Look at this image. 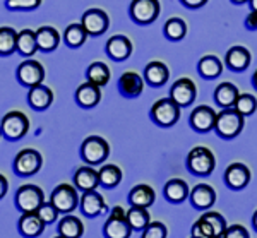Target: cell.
Wrapping results in <instances>:
<instances>
[{
	"label": "cell",
	"instance_id": "6da1fadb",
	"mask_svg": "<svg viewBox=\"0 0 257 238\" xmlns=\"http://www.w3.org/2000/svg\"><path fill=\"white\" fill-rule=\"evenodd\" d=\"M243 129V115L240 113L235 106L223 108L216 116V125L214 131L223 139H233L237 137Z\"/></svg>",
	"mask_w": 257,
	"mask_h": 238
},
{
	"label": "cell",
	"instance_id": "7a4b0ae2",
	"mask_svg": "<svg viewBox=\"0 0 257 238\" xmlns=\"http://www.w3.org/2000/svg\"><path fill=\"white\" fill-rule=\"evenodd\" d=\"M0 127H2V136L11 143H16L30 132V118L23 111L12 110L4 115Z\"/></svg>",
	"mask_w": 257,
	"mask_h": 238
},
{
	"label": "cell",
	"instance_id": "3957f363",
	"mask_svg": "<svg viewBox=\"0 0 257 238\" xmlns=\"http://www.w3.org/2000/svg\"><path fill=\"white\" fill-rule=\"evenodd\" d=\"M214 166H216V158H214L213 151L204 146H196L187 154V168L194 175L208 177L213 173Z\"/></svg>",
	"mask_w": 257,
	"mask_h": 238
},
{
	"label": "cell",
	"instance_id": "277c9868",
	"mask_svg": "<svg viewBox=\"0 0 257 238\" xmlns=\"http://www.w3.org/2000/svg\"><path fill=\"white\" fill-rule=\"evenodd\" d=\"M151 120L156 125H161V127H172L178 122L180 118V105L170 98H161L155 105L151 106Z\"/></svg>",
	"mask_w": 257,
	"mask_h": 238
},
{
	"label": "cell",
	"instance_id": "5b68a950",
	"mask_svg": "<svg viewBox=\"0 0 257 238\" xmlns=\"http://www.w3.org/2000/svg\"><path fill=\"white\" fill-rule=\"evenodd\" d=\"M76 185H69V183H60L50 194V202L59 209L62 214H70L81 202V197L77 194Z\"/></svg>",
	"mask_w": 257,
	"mask_h": 238
},
{
	"label": "cell",
	"instance_id": "8992f818",
	"mask_svg": "<svg viewBox=\"0 0 257 238\" xmlns=\"http://www.w3.org/2000/svg\"><path fill=\"white\" fill-rule=\"evenodd\" d=\"M110 156V144L99 136H89L81 144V158L86 165H101Z\"/></svg>",
	"mask_w": 257,
	"mask_h": 238
},
{
	"label": "cell",
	"instance_id": "52a82bcc",
	"mask_svg": "<svg viewBox=\"0 0 257 238\" xmlns=\"http://www.w3.org/2000/svg\"><path fill=\"white\" fill-rule=\"evenodd\" d=\"M41 165H43V156L40 154V151L26 148L16 154L14 161H12V170L18 177L26 178L38 173L41 170Z\"/></svg>",
	"mask_w": 257,
	"mask_h": 238
},
{
	"label": "cell",
	"instance_id": "ba28073f",
	"mask_svg": "<svg viewBox=\"0 0 257 238\" xmlns=\"http://www.w3.org/2000/svg\"><path fill=\"white\" fill-rule=\"evenodd\" d=\"M14 202L21 212L38 211V207L45 202V192L38 185L26 183V185H21L16 192Z\"/></svg>",
	"mask_w": 257,
	"mask_h": 238
},
{
	"label": "cell",
	"instance_id": "9c48e42d",
	"mask_svg": "<svg viewBox=\"0 0 257 238\" xmlns=\"http://www.w3.org/2000/svg\"><path fill=\"white\" fill-rule=\"evenodd\" d=\"M132 226L127 219V212L120 206L113 207L106 219V223L103 224V235L106 238H128L132 235Z\"/></svg>",
	"mask_w": 257,
	"mask_h": 238
},
{
	"label": "cell",
	"instance_id": "30bf717a",
	"mask_svg": "<svg viewBox=\"0 0 257 238\" xmlns=\"http://www.w3.org/2000/svg\"><path fill=\"white\" fill-rule=\"evenodd\" d=\"M160 0H132L131 7H128V14L138 24L155 23L160 16Z\"/></svg>",
	"mask_w": 257,
	"mask_h": 238
},
{
	"label": "cell",
	"instance_id": "8fae6325",
	"mask_svg": "<svg viewBox=\"0 0 257 238\" xmlns=\"http://www.w3.org/2000/svg\"><path fill=\"white\" fill-rule=\"evenodd\" d=\"M16 77H18L19 84L24 86V87H33V86L43 84V81H45V67L41 65L38 60L28 58V60L21 62V64L18 65Z\"/></svg>",
	"mask_w": 257,
	"mask_h": 238
},
{
	"label": "cell",
	"instance_id": "7c38bea8",
	"mask_svg": "<svg viewBox=\"0 0 257 238\" xmlns=\"http://www.w3.org/2000/svg\"><path fill=\"white\" fill-rule=\"evenodd\" d=\"M81 24L88 31L89 36H99L108 29L110 26V18L103 9H88L82 14Z\"/></svg>",
	"mask_w": 257,
	"mask_h": 238
},
{
	"label": "cell",
	"instance_id": "4fadbf2b",
	"mask_svg": "<svg viewBox=\"0 0 257 238\" xmlns=\"http://www.w3.org/2000/svg\"><path fill=\"white\" fill-rule=\"evenodd\" d=\"M170 96H172V99H175L180 106H189V105H192L194 99H196L197 87H196V84H194L192 79L182 77L172 84Z\"/></svg>",
	"mask_w": 257,
	"mask_h": 238
},
{
	"label": "cell",
	"instance_id": "5bb4252c",
	"mask_svg": "<svg viewBox=\"0 0 257 238\" xmlns=\"http://www.w3.org/2000/svg\"><path fill=\"white\" fill-rule=\"evenodd\" d=\"M216 116L218 113L208 105H201L194 108L192 113H190V127L196 132H209L216 125Z\"/></svg>",
	"mask_w": 257,
	"mask_h": 238
},
{
	"label": "cell",
	"instance_id": "9a60e30c",
	"mask_svg": "<svg viewBox=\"0 0 257 238\" xmlns=\"http://www.w3.org/2000/svg\"><path fill=\"white\" fill-rule=\"evenodd\" d=\"M132 50H134V47H132V41L123 35L111 36L105 45L106 55L115 62H122V60H125V58H128L132 53Z\"/></svg>",
	"mask_w": 257,
	"mask_h": 238
},
{
	"label": "cell",
	"instance_id": "2e32d148",
	"mask_svg": "<svg viewBox=\"0 0 257 238\" xmlns=\"http://www.w3.org/2000/svg\"><path fill=\"white\" fill-rule=\"evenodd\" d=\"M144 89V79L138 72H123L118 79V93L123 98H139Z\"/></svg>",
	"mask_w": 257,
	"mask_h": 238
},
{
	"label": "cell",
	"instance_id": "e0dca14e",
	"mask_svg": "<svg viewBox=\"0 0 257 238\" xmlns=\"http://www.w3.org/2000/svg\"><path fill=\"white\" fill-rule=\"evenodd\" d=\"M79 209L86 218H96V216H99L106 209V202L103 199V195L98 194L96 190H88L82 192Z\"/></svg>",
	"mask_w": 257,
	"mask_h": 238
},
{
	"label": "cell",
	"instance_id": "ac0fdd59",
	"mask_svg": "<svg viewBox=\"0 0 257 238\" xmlns=\"http://www.w3.org/2000/svg\"><path fill=\"white\" fill-rule=\"evenodd\" d=\"M225 182L233 190L245 189L250 182V170L243 163H231L225 172Z\"/></svg>",
	"mask_w": 257,
	"mask_h": 238
},
{
	"label": "cell",
	"instance_id": "d6986e66",
	"mask_svg": "<svg viewBox=\"0 0 257 238\" xmlns=\"http://www.w3.org/2000/svg\"><path fill=\"white\" fill-rule=\"evenodd\" d=\"M53 103V91L48 86L38 84L33 86L28 91V105L35 111H45L52 106Z\"/></svg>",
	"mask_w": 257,
	"mask_h": 238
},
{
	"label": "cell",
	"instance_id": "ffe728a7",
	"mask_svg": "<svg viewBox=\"0 0 257 238\" xmlns=\"http://www.w3.org/2000/svg\"><path fill=\"white\" fill-rule=\"evenodd\" d=\"M47 224L43 223V219L38 216V212H23L18 221V229L23 236L26 238H36L43 233V229Z\"/></svg>",
	"mask_w": 257,
	"mask_h": 238
},
{
	"label": "cell",
	"instance_id": "44dd1931",
	"mask_svg": "<svg viewBox=\"0 0 257 238\" xmlns=\"http://www.w3.org/2000/svg\"><path fill=\"white\" fill-rule=\"evenodd\" d=\"M101 101V87L94 82H82L76 89V103L81 108H94Z\"/></svg>",
	"mask_w": 257,
	"mask_h": 238
},
{
	"label": "cell",
	"instance_id": "7402d4cb",
	"mask_svg": "<svg viewBox=\"0 0 257 238\" xmlns=\"http://www.w3.org/2000/svg\"><path fill=\"white\" fill-rule=\"evenodd\" d=\"M74 185L81 192L96 190V187L101 185V183H99V172L93 168V165L81 166V168L76 170V173H74Z\"/></svg>",
	"mask_w": 257,
	"mask_h": 238
},
{
	"label": "cell",
	"instance_id": "603a6c76",
	"mask_svg": "<svg viewBox=\"0 0 257 238\" xmlns=\"http://www.w3.org/2000/svg\"><path fill=\"white\" fill-rule=\"evenodd\" d=\"M190 202H192V206L196 209L206 211L216 202V192L208 183H199L190 192Z\"/></svg>",
	"mask_w": 257,
	"mask_h": 238
},
{
	"label": "cell",
	"instance_id": "cb8c5ba5",
	"mask_svg": "<svg viewBox=\"0 0 257 238\" xmlns=\"http://www.w3.org/2000/svg\"><path fill=\"white\" fill-rule=\"evenodd\" d=\"M36 40H38V48L41 52H55L60 45V33L53 26H41L36 29Z\"/></svg>",
	"mask_w": 257,
	"mask_h": 238
},
{
	"label": "cell",
	"instance_id": "d4e9b609",
	"mask_svg": "<svg viewBox=\"0 0 257 238\" xmlns=\"http://www.w3.org/2000/svg\"><path fill=\"white\" fill-rule=\"evenodd\" d=\"M168 77H170V70L163 62H158V60L149 62L146 65V69H144V79H146L148 84L153 87H160V86L167 84Z\"/></svg>",
	"mask_w": 257,
	"mask_h": 238
},
{
	"label": "cell",
	"instance_id": "484cf974",
	"mask_svg": "<svg viewBox=\"0 0 257 238\" xmlns=\"http://www.w3.org/2000/svg\"><path fill=\"white\" fill-rule=\"evenodd\" d=\"M226 65L235 72H242L250 65V52L245 47H233L226 52Z\"/></svg>",
	"mask_w": 257,
	"mask_h": 238
},
{
	"label": "cell",
	"instance_id": "4316f807",
	"mask_svg": "<svg viewBox=\"0 0 257 238\" xmlns=\"http://www.w3.org/2000/svg\"><path fill=\"white\" fill-rule=\"evenodd\" d=\"M38 40L35 29H21L18 35V53L23 57H33L38 52Z\"/></svg>",
	"mask_w": 257,
	"mask_h": 238
},
{
	"label": "cell",
	"instance_id": "83f0119b",
	"mask_svg": "<svg viewBox=\"0 0 257 238\" xmlns=\"http://www.w3.org/2000/svg\"><path fill=\"white\" fill-rule=\"evenodd\" d=\"M155 190H153V187L146 185V183H143V185H136L134 189L128 192V202H131V206H139V207H149L153 202H155Z\"/></svg>",
	"mask_w": 257,
	"mask_h": 238
},
{
	"label": "cell",
	"instance_id": "f1b7e54d",
	"mask_svg": "<svg viewBox=\"0 0 257 238\" xmlns=\"http://www.w3.org/2000/svg\"><path fill=\"white\" fill-rule=\"evenodd\" d=\"M238 98V89L231 82H221L216 89H214V101L221 108L235 106V101Z\"/></svg>",
	"mask_w": 257,
	"mask_h": 238
},
{
	"label": "cell",
	"instance_id": "f546056e",
	"mask_svg": "<svg viewBox=\"0 0 257 238\" xmlns=\"http://www.w3.org/2000/svg\"><path fill=\"white\" fill-rule=\"evenodd\" d=\"M88 36V31H86L81 23H72L64 31V43L69 48H79L86 43Z\"/></svg>",
	"mask_w": 257,
	"mask_h": 238
},
{
	"label": "cell",
	"instance_id": "4dcf8cb0",
	"mask_svg": "<svg viewBox=\"0 0 257 238\" xmlns=\"http://www.w3.org/2000/svg\"><path fill=\"white\" fill-rule=\"evenodd\" d=\"M18 35L19 33L11 26L0 28V57H11L18 52Z\"/></svg>",
	"mask_w": 257,
	"mask_h": 238
},
{
	"label": "cell",
	"instance_id": "1f68e13d",
	"mask_svg": "<svg viewBox=\"0 0 257 238\" xmlns=\"http://www.w3.org/2000/svg\"><path fill=\"white\" fill-rule=\"evenodd\" d=\"M190 195L189 192V185L187 182L180 180V178H173V180H170L167 185H165V197L170 202H184L185 199H187Z\"/></svg>",
	"mask_w": 257,
	"mask_h": 238
},
{
	"label": "cell",
	"instance_id": "d6a6232c",
	"mask_svg": "<svg viewBox=\"0 0 257 238\" xmlns=\"http://www.w3.org/2000/svg\"><path fill=\"white\" fill-rule=\"evenodd\" d=\"M111 72H110V67L103 62H93L88 69H86V79L89 82H94L99 87H105L110 82Z\"/></svg>",
	"mask_w": 257,
	"mask_h": 238
},
{
	"label": "cell",
	"instance_id": "836d02e7",
	"mask_svg": "<svg viewBox=\"0 0 257 238\" xmlns=\"http://www.w3.org/2000/svg\"><path fill=\"white\" fill-rule=\"evenodd\" d=\"M59 233L67 238H79L84 233V224H82V221L77 216L65 214L59 221Z\"/></svg>",
	"mask_w": 257,
	"mask_h": 238
},
{
	"label": "cell",
	"instance_id": "e575fe53",
	"mask_svg": "<svg viewBox=\"0 0 257 238\" xmlns=\"http://www.w3.org/2000/svg\"><path fill=\"white\" fill-rule=\"evenodd\" d=\"M197 69H199V72H201L202 77L214 79V77H218L219 74L223 72V64H221V60H219L218 57L204 55V57L201 58V60H199Z\"/></svg>",
	"mask_w": 257,
	"mask_h": 238
},
{
	"label": "cell",
	"instance_id": "d590c367",
	"mask_svg": "<svg viewBox=\"0 0 257 238\" xmlns=\"http://www.w3.org/2000/svg\"><path fill=\"white\" fill-rule=\"evenodd\" d=\"M99 172V183L105 189H113L122 182V170L117 165H105L98 170Z\"/></svg>",
	"mask_w": 257,
	"mask_h": 238
},
{
	"label": "cell",
	"instance_id": "8d00e7d4",
	"mask_svg": "<svg viewBox=\"0 0 257 238\" xmlns=\"http://www.w3.org/2000/svg\"><path fill=\"white\" fill-rule=\"evenodd\" d=\"M127 219L134 231H143V229L151 223L148 209L146 207H139V206H132L131 209L127 211Z\"/></svg>",
	"mask_w": 257,
	"mask_h": 238
},
{
	"label": "cell",
	"instance_id": "74e56055",
	"mask_svg": "<svg viewBox=\"0 0 257 238\" xmlns=\"http://www.w3.org/2000/svg\"><path fill=\"white\" fill-rule=\"evenodd\" d=\"M165 36L172 41H178L182 40L185 35H187V24L185 21H182L180 18H172L165 23Z\"/></svg>",
	"mask_w": 257,
	"mask_h": 238
},
{
	"label": "cell",
	"instance_id": "f35d334b",
	"mask_svg": "<svg viewBox=\"0 0 257 238\" xmlns=\"http://www.w3.org/2000/svg\"><path fill=\"white\" fill-rule=\"evenodd\" d=\"M43 0H6V9L12 12H30L36 11Z\"/></svg>",
	"mask_w": 257,
	"mask_h": 238
},
{
	"label": "cell",
	"instance_id": "ab89813d",
	"mask_svg": "<svg viewBox=\"0 0 257 238\" xmlns=\"http://www.w3.org/2000/svg\"><path fill=\"white\" fill-rule=\"evenodd\" d=\"M235 108L242 113L243 116L252 115L257 110V99L252 94H238L237 101H235Z\"/></svg>",
	"mask_w": 257,
	"mask_h": 238
},
{
	"label": "cell",
	"instance_id": "60d3db41",
	"mask_svg": "<svg viewBox=\"0 0 257 238\" xmlns=\"http://www.w3.org/2000/svg\"><path fill=\"white\" fill-rule=\"evenodd\" d=\"M206 221L209 223V226L213 228V233L214 236H225V231H226V221L223 218L219 212H206L202 216Z\"/></svg>",
	"mask_w": 257,
	"mask_h": 238
},
{
	"label": "cell",
	"instance_id": "b9f144b4",
	"mask_svg": "<svg viewBox=\"0 0 257 238\" xmlns=\"http://www.w3.org/2000/svg\"><path fill=\"white\" fill-rule=\"evenodd\" d=\"M38 216L41 219H43V223L45 224H52V223H55L57 219H59V214H60V211L57 209L55 206H53L52 202H47V200H45L43 204H41V206L38 207Z\"/></svg>",
	"mask_w": 257,
	"mask_h": 238
},
{
	"label": "cell",
	"instance_id": "7bdbcfd3",
	"mask_svg": "<svg viewBox=\"0 0 257 238\" xmlns=\"http://www.w3.org/2000/svg\"><path fill=\"white\" fill-rule=\"evenodd\" d=\"M190 233H192L194 238H211V236H214L213 228L209 226V223L204 218L197 219L196 223L192 224V231H190Z\"/></svg>",
	"mask_w": 257,
	"mask_h": 238
},
{
	"label": "cell",
	"instance_id": "ee69618b",
	"mask_svg": "<svg viewBox=\"0 0 257 238\" xmlns=\"http://www.w3.org/2000/svg\"><path fill=\"white\" fill-rule=\"evenodd\" d=\"M168 235L167 226L163 223H149L146 228L143 229V238H165Z\"/></svg>",
	"mask_w": 257,
	"mask_h": 238
},
{
	"label": "cell",
	"instance_id": "f6af8a7d",
	"mask_svg": "<svg viewBox=\"0 0 257 238\" xmlns=\"http://www.w3.org/2000/svg\"><path fill=\"white\" fill-rule=\"evenodd\" d=\"M225 236L226 238H248V231L243 226H240V224H231V226L226 228L225 231Z\"/></svg>",
	"mask_w": 257,
	"mask_h": 238
},
{
	"label": "cell",
	"instance_id": "bcb514c9",
	"mask_svg": "<svg viewBox=\"0 0 257 238\" xmlns=\"http://www.w3.org/2000/svg\"><path fill=\"white\" fill-rule=\"evenodd\" d=\"M245 28L248 31H257V11H250L245 19Z\"/></svg>",
	"mask_w": 257,
	"mask_h": 238
},
{
	"label": "cell",
	"instance_id": "7dc6e473",
	"mask_svg": "<svg viewBox=\"0 0 257 238\" xmlns=\"http://www.w3.org/2000/svg\"><path fill=\"white\" fill-rule=\"evenodd\" d=\"M185 7H190V9H199V7L206 6L208 0H180Z\"/></svg>",
	"mask_w": 257,
	"mask_h": 238
},
{
	"label": "cell",
	"instance_id": "c3c4849f",
	"mask_svg": "<svg viewBox=\"0 0 257 238\" xmlns=\"http://www.w3.org/2000/svg\"><path fill=\"white\" fill-rule=\"evenodd\" d=\"M9 192V180L0 173V199H4Z\"/></svg>",
	"mask_w": 257,
	"mask_h": 238
},
{
	"label": "cell",
	"instance_id": "681fc988",
	"mask_svg": "<svg viewBox=\"0 0 257 238\" xmlns=\"http://www.w3.org/2000/svg\"><path fill=\"white\" fill-rule=\"evenodd\" d=\"M248 4H250L252 11H257V0H248Z\"/></svg>",
	"mask_w": 257,
	"mask_h": 238
},
{
	"label": "cell",
	"instance_id": "f907efd6",
	"mask_svg": "<svg viewBox=\"0 0 257 238\" xmlns=\"http://www.w3.org/2000/svg\"><path fill=\"white\" fill-rule=\"evenodd\" d=\"M252 84H254V87L257 89V70L254 72V76H252Z\"/></svg>",
	"mask_w": 257,
	"mask_h": 238
},
{
	"label": "cell",
	"instance_id": "816d5d0a",
	"mask_svg": "<svg viewBox=\"0 0 257 238\" xmlns=\"http://www.w3.org/2000/svg\"><path fill=\"white\" fill-rule=\"evenodd\" d=\"M252 223H254V228L257 229V211L254 212V216H252Z\"/></svg>",
	"mask_w": 257,
	"mask_h": 238
},
{
	"label": "cell",
	"instance_id": "f5cc1de1",
	"mask_svg": "<svg viewBox=\"0 0 257 238\" xmlns=\"http://www.w3.org/2000/svg\"><path fill=\"white\" fill-rule=\"evenodd\" d=\"M233 4H245V2H248V0H231Z\"/></svg>",
	"mask_w": 257,
	"mask_h": 238
},
{
	"label": "cell",
	"instance_id": "db71d44e",
	"mask_svg": "<svg viewBox=\"0 0 257 238\" xmlns=\"http://www.w3.org/2000/svg\"><path fill=\"white\" fill-rule=\"evenodd\" d=\"M0 137H2V127H0Z\"/></svg>",
	"mask_w": 257,
	"mask_h": 238
}]
</instances>
